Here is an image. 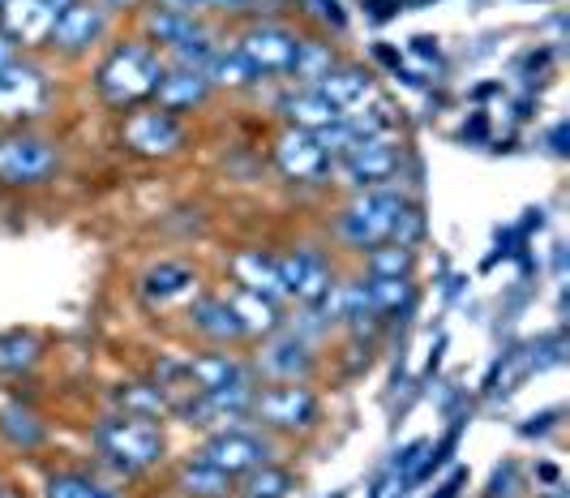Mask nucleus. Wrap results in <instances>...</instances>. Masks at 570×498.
Masks as SVG:
<instances>
[{"label":"nucleus","instance_id":"f257e3e1","mask_svg":"<svg viewBox=\"0 0 570 498\" xmlns=\"http://www.w3.org/2000/svg\"><path fill=\"white\" fill-rule=\"evenodd\" d=\"M164 69H168V60L159 57L146 39H129V43H116L112 52L99 60L95 90L108 108H138L155 95Z\"/></svg>","mask_w":570,"mask_h":498},{"label":"nucleus","instance_id":"f03ea898","mask_svg":"<svg viewBox=\"0 0 570 498\" xmlns=\"http://www.w3.org/2000/svg\"><path fill=\"white\" fill-rule=\"evenodd\" d=\"M95 451L99 460L116 469L120 477H138V472L155 469L168 451L164 439V426L150 421V417H129V412H116L108 421L95 426Z\"/></svg>","mask_w":570,"mask_h":498},{"label":"nucleus","instance_id":"7ed1b4c3","mask_svg":"<svg viewBox=\"0 0 570 498\" xmlns=\"http://www.w3.org/2000/svg\"><path fill=\"white\" fill-rule=\"evenodd\" d=\"M249 421L275 434H305L322 421V400L305 382H271L254 391V409Z\"/></svg>","mask_w":570,"mask_h":498},{"label":"nucleus","instance_id":"20e7f679","mask_svg":"<svg viewBox=\"0 0 570 498\" xmlns=\"http://www.w3.org/2000/svg\"><path fill=\"white\" fill-rule=\"evenodd\" d=\"M60 168V150L52 138L30 134V129H9L0 138V185L9 189H35L48 185Z\"/></svg>","mask_w":570,"mask_h":498},{"label":"nucleus","instance_id":"39448f33","mask_svg":"<svg viewBox=\"0 0 570 498\" xmlns=\"http://www.w3.org/2000/svg\"><path fill=\"white\" fill-rule=\"evenodd\" d=\"M403 203L407 198L395 194V189H365L361 198H352V203L343 206L335 233H340L343 245L370 254L373 245H386L391 241V228H395V215H400Z\"/></svg>","mask_w":570,"mask_h":498},{"label":"nucleus","instance_id":"423d86ee","mask_svg":"<svg viewBox=\"0 0 570 498\" xmlns=\"http://www.w3.org/2000/svg\"><path fill=\"white\" fill-rule=\"evenodd\" d=\"M185 125L164 108H129V117L120 125V147L142 155V159H168L185 147Z\"/></svg>","mask_w":570,"mask_h":498},{"label":"nucleus","instance_id":"0eeeda50","mask_svg":"<svg viewBox=\"0 0 570 498\" xmlns=\"http://www.w3.org/2000/svg\"><path fill=\"white\" fill-rule=\"evenodd\" d=\"M400 164H403V147L386 134V138H365V143L347 147L331 168H340L343 180L365 194V189H386V180H395Z\"/></svg>","mask_w":570,"mask_h":498},{"label":"nucleus","instance_id":"6e6552de","mask_svg":"<svg viewBox=\"0 0 570 498\" xmlns=\"http://www.w3.org/2000/svg\"><path fill=\"white\" fill-rule=\"evenodd\" d=\"M236 52L254 65L257 78H287L292 60L301 52V35L279 22H254L236 39Z\"/></svg>","mask_w":570,"mask_h":498},{"label":"nucleus","instance_id":"1a4fd4ad","mask_svg":"<svg viewBox=\"0 0 570 498\" xmlns=\"http://www.w3.org/2000/svg\"><path fill=\"white\" fill-rule=\"evenodd\" d=\"M198 460H206L210 469L228 472L232 481H236V477H245L257 465H271V439L262 430H245V426L215 430L210 439L202 442Z\"/></svg>","mask_w":570,"mask_h":498},{"label":"nucleus","instance_id":"9d476101","mask_svg":"<svg viewBox=\"0 0 570 498\" xmlns=\"http://www.w3.org/2000/svg\"><path fill=\"white\" fill-rule=\"evenodd\" d=\"M317 370L314 344L296 331H271L262 340V352L254 357V374L266 382H309V374Z\"/></svg>","mask_w":570,"mask_h":498},{"label":"nucleus","instance_id":"9b49d317","mask_svg":"<svg viewBox=\"0 0 570 498\" xmlns=\"http://www.w3.org/2000/svg\"><path fill=\"white\" fill-rule=\"evenodd\" d=\"M279 280H284V296H292L296 305H317L335 284V266L314 245H296L279 258Z\"/></svg>","mask_w":570,"mask_h":498},{"label":"nucleus","instance_id":"f8f14e48","mask_svg":"<svg viewBox=\"0 0 570 498\" xmlns=\"http://www.w3.org/2000/svg\"><path fill=\"white\" fill-rule=\"evenodd\" d=\"M275 168L287 180H296V185H317V180L331 176V155L317 143V134L287 125L284 134L275 138Z\"/></svg>","mask_w":570,"mask_h":498},{"label":"nucleus","instance_id":"ddd939ff","mask_svg":"<svg viewBox=\"0 0 570 498\" xmlns=\"http://www.w3.org/2000/svg\"><path fill=\"white\" fill-rule=\"evenodd\" d=\"M108 30V9L99 0H73L57 13V27L48 35V48H57L65 57L90 52Z\"/></svg>","mask_w":570,"mask_h":498},{"label":"nucleus","instance_id":"4468645a","mask_svg":"<svg viewBox=\"0 0 570 498\" xmlns=\"http://www.w3.org/2000/svg\"><path fill=\"white\" fill-rule=\"evenodd\" d=\"M48 95H52L48 78L35 65H27V60H13V65L0 69V117L4 120H22L43 113Z\"/></svg>","mask_w":570,"mask_h":498},{"label":"nucleus","instance_id":"2eb2a0df","mask_svg":"<svg viewBox=\"0 0 570 498\" xmlns=\"http://www.w3.org/2000/svg\"><path fill=\"white\" fill-rule=\"evenodd\" d=\"M185 365H189V374H194L202 396H232V391H257L262 387L254 365L236 361L232 352H202V357L185 361Z\"/></svg>","mask_w":570,"mask_h":498},{"label":"nucleus","instance_id":"dca6fc26","mask_svg":"<svg viewBox=\"0 0 570 498\" xmlns=\"http://www.w3.org/2000/svg\"><path fill=\"white\" fill-rule=\"evenodd\" d=\"M210 78L194 69V65H168L164 69V78H159V87H155V108H164L171 117H180V113H194L202 108L206 99H210Z\"/></svg>","mask_w":570,"mask_h":498},{"label":"nucleus","instance_id":"f3484780","mask_svg":"<svg viewBox=\"0 0 570 498\" xmlns=\"http://www.w3.org/2000/svg\"><path fill=\"white\" fill-rule=\"evenodd\" d=\"M57 27V9L43 0H4L0 4V30L13 39V48H39Z\"/></svg>","mask_w":570,"mask_h":498},{"label":"nucleus","instance_id":"a211bd4d","mask_svg":"<svg viewBox=\"0 0 570 498\" xmlns=\"http://www.w3.org/2000/svg\"><path fill=\"white\" fill-rule=\"evenodd\" d=\"M189 326L206 335V340H215V344H236V340H249V331L240 323V314H236V305H232V296H198L194 305H189Z\"/></svg>","mask_w":570,"mask_h":498},{"label":"nucleus","instance_id":"6ab92c4d","mask_svg":"<svg viewBox=\"0 0 570 498\" xmlns=\"http://www.w3.org/2000/svg\"><path fill=\"white\" fill-rule=\"evenodd\" d=\"M228 271L232 280H236V289L284 301V280H279V258L275 254H266V250H236Z\"/></svg>","mask_w":570,"mask_h":498},{"label":"nucleus","instance_id":"aec40b11","mask_svg":"<svg viewBox=\"0 0 570 498\" xmlns=\"http://www.w3.org/2000/svg\"><path fill=\"white\" fill-rule=\"evenodd\" d=\"M198 289V271L189 263H155L150 271L142 275V284H138V293H142L146 305H155V310H164L171 301H185V296H194Z\"/></svg>","mask_w":570,"mask_h":498},{"label":"nucleus","instance_id":"412c9836","mask_svg":"<svg viewBox=\"0 0 570 498\" xmlns=\"http://www.w3.org/2000/svg\"><path fill=\"white\" fill-rule=\"evenodd\" d=\"M317 90H322L343 117H347V113L365 108L373 95H377V82H373V74L365 69V65H335V69L317 82Z\"/></svg>","mask_w":570,"mask_h":498},{"label":"nucleus","instance_id":"4be33fe9","mask_svg":"<svg viewBox=\"0 0 570 498\" xmlns=\"http://www.w3.org/2000/svg\"><path fill=\"white\" fill-rule=\"evenodd\" d=\"M279 108H284V117L292 129H309V134H322V129H331V125L343 117L340 108H335L317 87H296L292 95H284Z\"/></svg>","mask_w":570,"mask_h":498},{"label":"nucleus","instance_id":"5701e85b","mask_svg":"<svg viewBox=\"0 0 570 498\" xmlns=\"http://www.w3.org/2000/svg\"><path fill=\"white\" fill-rule=\"evenodd\" d=\"M365 293H370V310L377 323H391V319H412V310H416V284H412V275H403V280H373L365 275Z\"/></svg>","mask_w":570,"mask_h":498},{"label":"nucleus","instance_id":"b1692460","mask_svg":"<svg viewBox=\"0 0 570 498\" xmlns=\"http://www.w3.org/2000/svg\"><path fill=\"white\" fill-rule=\"evenodd\" d=\"M232 481L228 472L210 469L206 460H198V456H189L180 469H176V490L185 498H232Z\"/></svg>","mask_w":570,"mask_h":498},{"label":"nucleus","instance_id":"393cba45","mask_svg":"<svg viewBox=\"0 0 570 498\" xmlns=\"http://www.w3.org/2000/svg\"><path fill=\"white\" fill-rule=\"evenodd\" d=\"M296 495V472L279 469V465H257L245 477H236L232 498H292Z\"/></svg>","mask_w":570,"mask_h":498},{"label":"nucleus","instance_id":"a878e982","mask_svg":"<svg viewBox=\"0 0 570 498\" xmlns=\"http://www.w3.org/2000/svg\"><path fill=\"white\" fill-rule=\"evenodd\" d=\"M0 439L9 442L13 451H35L39 442L48 439V426L27 404H4L0 409Z\"/></svg>","mask_w":570,"mask_h":498},{"label":"nucleus","instance_id":"bb28decb","mask_svg":"<svg viewBox=\"0 0 570 498\" xmlns=\"http://www.w3.org/2000/svg\"><path fill=\"white\" fill-rule=\"evenodd\" d=\"M202 74L210 78V87L219 90H249L257 82V74H254V65L240 57L236 48H215L210 52V60L202 65Z\"/></svg>","mask_w":570,"mask_h":498},{"label":"nucleus","instance_id":"cd10ccee","mask_svg":"<svg viewBox=\"0 0 570 498\" xmlns=\"http://www.w3.org/2000/svg\"><path fill=\"white\" fill-rule=\"evenodd\" d=\"M43 357V340L35 331H4L0 335V374H27Z\"/></svg>","mask_w":570,"mask_h":498},{"label":"nucleus","instance_id":"c85d7f7f","mask_svg":"<svg viewBox=\"0 0 570 498\" xmlns=\"http://www.w3.org/2000/svg\"><path fill=\"white\" fill-rule=\"evenodd\" d=\"M335 65H340V60L331 52V43H322V39H301V52L292 60V74H287V78H292L296 87H317Z\"/></svg>","mask_w":570,"mask_h":498},{"label":"nucleus","instance_id":"c756f323","mask_svg":"<svg viewBox=\"0 0 570 498\" xmlns=\"http://www.w3.org/2000/svg\"><path fill=\"white\" fill-rule=\"evenodd\" d=\"M232 305H236V314H240V323H245L249 335H271V331L284 326V319H279V301H271V296H257V293L236 289V293H232Z\"/></svg>","mask_w":570,"mask_h":498},{"label":"nucleus","instance_id":"7c9ffc66","mask_svg":"<svg viewBox=\"0 0 570 498\" xmlns=\"http://www.w3.org/2000/svg\"><path fill=\"white\" fill-rule=\"evenodd\" d=\"M412 271H416V250L412 245L386 241V245H373L365 254V275H373V280H403Z\"/></svg>","mask_w":570,"mask_h":498},{"label":"nucleus","instance_id":"2f4dec72","mask_svg":"<svg viewBox=\"0 0 570 498\" xmlns=\"http://www.w3.org/2000/svg\"><path fill=\"white\" fill-rule=\"evenodd\" d=\"M43 498H116V495L104 481H95L90 472L65 469V472H52L43 481Z\"/></svg>","mask_w":570,"mask_h":498},{"label":"nucleus","instance_id":"473e14b6","mask_svg":"<svg viewBox=\"0 0 570 498\" xmlns=\"http://www.w3.org/2000/svg\"><path fill=\"white\" fill-rule=\"evenodd\" d=\"M116 409L129 412V417H150V421H159V412L164 409V400H159V391H155V382H125V387H116Z\"/></svg>","mask_w":570,"mask_h":498},{"label":"nucleus","instance_id":"72a5a7b5","mask_svg":"<svg viewBox=\"0 0 570 498\" xmlns=\"http://www.w3.org/2000/svg\"><path fill=\"white\" fill-rule=\"evenodd\" d=\"M562 361H567V340L549 335V340H541V344H532V349L523 352V374H541V370H553Z\"/></svg>","mask_w":570,"mask_h":498},{"label":"nucleus","instance_id":"f704fd0d","mask_svg":"<svg viewBox=\"0 0 570 498\" xmlns=\"http://www.w3.org/2000/svg\"><path fill=\"white\" fill-rule=\"evenodd\" d=\"M305 9L314 13L322 27L335 30V35H343V30H347V9H343L340 0H305Z\"/></svg>","mask_w":570,"mask_h":498},{"label":"nucleus","instance_id":"c9c22d12","mask_svg":"<svg viewBox=\"0 0 570 498\" xmlns=\"http://www.w3.org/2000/svg\"><path fill=\"white\" fill-rule=\"evenodd\" d=\"M514 481H519V465H514V460H507L502 469L493 472V481H489L485 498H511L514 495Z\"/></svg>","mask_w":570,"mask_h":498},{"label":"nucleus","instance_id":"e433bc0d","mask_svg":"<svg viewBox=\"0 0 570 498\" xmlns=\"http://www.w3.org/2000/svg\"><path fill=\"white\" fill-rule=\"evenodd\" d=\"M403 495H407V481L391 469L382 472V477H377V486L370 490V498H403Z\"/></svg>","mask_w":570,"mask_h":498},{"label":"nucleus","instance_id":"4c0bfd02","mask_svg":"<svg viewBox=\"0 0 570 498\" xmlns=\"http://www.w3.org/2000/svg\"><path fill=\"white\" fill-rule=\"evenodd\" d=\"M463 486H468V469H463V465H455V469L446 472V481L433 490V498H459V495H463Z\"/></svg>","mask_w":570,"mask_h":498},{"label":"nucleus","instance_id":"58836bf2","mask_svg":"<svg viewBox=\"0 0 570 498\" xmlns=\"http://www.w3.org/2000/svg\"><path fill=\"white\" fill-rule=\"evenodd\" d=\"M558 417H562V409H549V412H541V417H532V421H528V426H523V430H519V434H523V439H537V434H544V430H549V426H553V421H558Z\"/></svg>","mask_w":570,"mask_h":498},{"label":"nucleus","instance_id":"ea45409f","mask_svg":"<svg viewBox=\"0 0 570 498\" xmlns=\"http://www.w3.org/2000/svg\"><path fill=\"white\" fill-rule=\"evenodd\" d=\"M155 9H171V13H202L198 0H159Z\"/></svg>","mask_w":570,"mask_h":498},{"label":"nucleus","instance_id":"a19ab883","mask_svg":"<svg viewBox=\"0 0 570 498\" xmlns=\"http://www.w3.org/2000/svg\"><path fill=\"white\" fill-rule=\"evenodd\" d=\"M549 143H553V155H567V120H562V125H553Z\"/></svg>","mask_w":570,"mask_h":498},{"label":"nucleus","instance_id":"79ce46f5","mask_svg":"<svg viewBox=\"0 0 570 498\" xmlns=\"http://www.w3.org/2000/svg\"><path fill=\"white\" fill-rule=\"evenodd\" d=\"M202 9H245V4H254V0H198Z\"/></svg>","mask_w":570,"mask_h":498},{"label":"nucleus","instance_id":"37998d69","mask_svg":"<svg viewBox=\"0 0 570 498\" xmlns=\"http://www.w3.org/2000/svg\"><path fill=\"white\" fill-rule=\"evenodd\" d=\"M13 39H9V35H4V30H0V69H4V65H13Z\"/></svg>","mask_w":570,"mask_h":498},{"label":"nucleus","instance_id":"c03bdc74","mask_svg":"<svg viewBox=\"0 0 570 498\" xmlns=\"http://www.w3.org/2000/svg\"><path fill=\"white\" fill-rule=\"evenodd\" d=\"M0 498H18V495H9V490H0Z\"/></svg>","mask_w":570,"mask_h":498},{"label":"nucleus","instance_id":"a18cd8bd","mask_svg":"<svg viewBox=\"0 0 570 498\" xmlns=\"http://www.w3.org/2000/svg\"><path fill=\"white\" fill-rule=\"evenodd\" d=\"M553 498H567V495H553Z\"/></svg>","mask_w":570,"mask_h":498},{"label":"nucleus","instance_id":"49530a36","mask_svg":"<svg viewBox=\"0 0 570 498\" xmlns=\"http://www.w3.org/2000/svg\"><path fill=\"white\" fill-rule=\"evenodd\" d=\"M0 4H4V0H0Z\"/></svg>","mask_w":570,"mask_h":498}]
</instances>
